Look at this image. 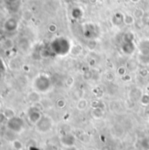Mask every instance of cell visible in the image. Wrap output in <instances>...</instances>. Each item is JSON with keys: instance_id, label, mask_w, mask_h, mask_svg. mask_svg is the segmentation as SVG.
I'll use <instances>...</instances> for the list:
<instances>
[{"instance_id": "1", "label": "cell", "mask_w": 149, "mask_h": 150, "mask_svg": "<svg viewBox=\"0 0 149 150\" xmlns=\"http://www.w3.org/2000/svg\"><path fill=\"white\" fill-rule=\"evenodd\" d=\"M8 127L10 130H11L13 132H19L23 127V122L20 119L13 118L9 120Z\"/></svg>"}, {"instance_id": "4", "label": "cell", "mask_w": 149, "mask_h": 150, "mask_svg": "<svg viewBox=\"0 0 149 150\" xmlns=\"http://www.w3.org/2000/svg\"><path fill=\"white\" fill-rule=\"evenodd\" d=\"M102 150H110V149H109V147H104Z\"/></svg>"}, {"instance_id": "5", "label": "cell", "mask_w": 149, "mask_h": 150, "mask_svg": "<svg viewBox=\"0 0 149 150\" xmlns=\"http://www.w3.org/2000/svg\"><path fill=\"white\" fill-rule=\"evenodd\" d=\"M88 150H93V149H88Z\"/></svg>"}, {"instance_id": "2", "label": "cell", "mask_w": 149, "mask_h": 150, "mask_svg": "<svg viewBox=\"0 0 149 150\" xmlns=\"http://www.w3.org/2000/svg\"><path fill=\"white\" fill-rule=\"evenodd\" d=\"M51 127V122L46 119L41 120L39 123H38V129L40 130L41 132H46L47 130H49Z\"/></svg>"}, {"instance_id": "3", "label": "cell", "mask_w": 149, "mask_h": 150, "mask_svg": "<svg viewBox=\"0 0 149 150\" xmlns=\"http://www.w3.org/2000/svg\"><path fill=\"white\" fill-rule=\"evenodd\" d=\"M13 145H14V147H15V149H20L22 148L21 143H20L19 142H18V141H15V142H14V143H13Z\"/></svg>"}]
</instances>
